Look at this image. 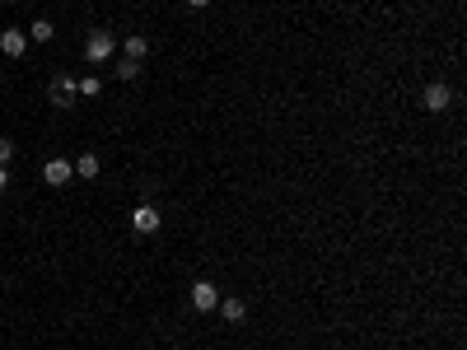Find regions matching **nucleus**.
I'll return each instance as SVG.
<instances>
[{"instance_id":"423d86ee","label":"nucleus","mask_w":467,"mask_h":350,"mask_svg":"<svg viewBox=\"0 0 467 350\" xmlns=\"http://www.w3.org/2000/svg\"><path fill=\"white\" fill-rule=\"evenodd\" d=\"M420 103H425V112H444V107L453 103V93L444 89V84H425V98H420Z\"/></svg>"},{"instance_id":"9d476101","label":"nucleus","mask_w":467,"mask_h":350,"mask_svg":"<svg viewBox=\"0 0 467 350\" xmlns=\"http://www.w3.org/2000/svg\"><path fill=\"white\" fill-rule=\"evenodd\" d=\"M75 178H98V154H79L75 159Z\"/></svg>"},{"instance_id":"1a4fd4ad","label":"nucleus","mask_w":467,"mask_h":350,"mask_svg":"<svg viewBox=\"0 0 467 350\" xmlns=\"http://www.w3.org/2000/svg\"><path fill=\"white\" fill-rule=\"evenodd\" d=\"M220 313H224V322H243L248 318V304L243 299H220Z\"/></svg>"},{"instance_id":"4468645a","label":"nucleus","mask_w":467,"mask_h":350,"mask_svg":"<svg viewBox=\"0 0 467 350\" xmlns=\"http://www.w3.org/2000/svg\"><path fill=\"white\" fill-rule=\"evenodd\" d=\"M10 159H15V140H5V136H0V168L10 164Z\"/></svg>"},{"instance_id":"f257e3e1","label":"nucleus","mask_w":467,"mask_h":350,"mask_svg":"<svg viewBox=\"0 0 467 350\" xmlns=\"http://www.w3.org/2000/svg\"><path fill=\"white\" fill-rule=\"evenodd\" d=\"M112 52H117L112 33H108V29H93V33H89V43H84V56H89V61L98 66V61H108Z\"/></svg>"},{"instance_id":"20e7f679","label":"nucleus","mask_w":467,"mask_h":350,"mask_svg":"<svg viewBox=\"0 0 467 350\" xmlns=\"http://www.w3.org/2000/svg\"><path fill=\"white\" fill-rule=\"evenodd\" d=\"M215 304H220V289L210 285V280H197V285H192V308H201V313H210Z\"/></svg>"},{"instance_id":"7ed1b4c3","label":"nucleus","mask_w":467,"mask_h":350,"mask_svg":"<svg viewBox=\"0 0 467 350\" xmlns=\"http://www.w3.org/2000/svg\"><path fill=\"white\" fill-rule=\"evenodd\" d=\"M131 229H136V234H155L159 229V211L150 206V201H140L136 211H131Z\"/></svg>"},{"instance_id":"f8f14e48","label":"nucleus","mask_w":467,"mask_h":350,"mask_svg":"<svg viewBox=\"0 0 467 350\" xmlns=\"http://www.w3.org/2000/svg\"><path fill=\"white\" fill-rule=\"evenodd\" d=\"M117 75H122V79H136L140 75V61H126V56H122V61H117Z\"/></svg>"},{"instance_id":"2eb2a0df","label":"nucleus","mask_w":467,"mask_h":350,"mask_svg":"<svg viewBox=\"0 0 467 350\" xmlns=\"http://www.w3.org/2000/svg\"><path fill=\"white\" fill-rule=\"evenodd\" d=\"M5 183H10V173H5V168H0V192H5Z\"/></svg>"},{"instance_id":"ddd939ff","label":"nucleus","mask_w":467,"mask_h":350,"mask_svg":"<svg viewBox=\"0 0 467 350\" xmlns=\"http://www.w3.org/2000/svg\"><path fill=\"white\" fill-rule=\"evenodd\" d=\"M75 89L84 93V98H93V93H98V79H93V75H84V79H75Z\"/></svg>"},{"instance_id":"6e6552de","label":"nucleus","mask_w":467,"mask_h":350,"mask_svg":"<svg viewBox=\"0 0 467 350\" xmlns=\"http://www.w3.org/2000/svg\"><path fill=\"white\" fill-rule=\"evenodd\" d=\"M122 52H126V61H145V52H150V43H145L140 33H131V38L122 43Z\"/></svg>"},{"instance_id":"9b49d317","label":"nucleus","mask_w":467,"mask_h":350,"mask_svg":"<svg viewBox=\"0 0 467 350\" xmlns=\"http://www.w3.org/2000/svg\"><path fill=\"white\" fill-rule=\"evenodd\" d=\"M29 38H33V43H52V38H56V24H47V19H38V24L29 29Z\"/></svg>"},{"instance_id":"dca6fc26","label":"nucleus","mask_w":467,"mask_h":350,"mask_svg":"<svg viewBox=\"0 0 467 350\" xmlns=\"http://www.w3.org/2000/svg\"><path fill=\"white\" fill-rule=\"evenodd\" d=\"M187 5H197V10H201V5H210V0H187Z\"/></svg>"},{"instance_id":"0eeeda50","label":"nucleus","mask_w":467,"mask_h":350,"mask_svg":"<svg viewBox=\"0 0 467 350\" xmlns=\"http://www.w3.org/2000/svg\"><path fill=\"white\" fill-rule=\"evenodd\" d=\"M24 47H29L24 29H5L0 33V52H5V56H24Z\"/></svg>"},{"instance_id":"f03ea898","label":"nucleus","mask_w":467,"mask_h":350,"mask_svg":"<svg viewBox=\"0 0 467 350\" xmlns=\"http://www.w3.org/2000/svg\"><path fill=\"white\" fill-rule=\"evenodd\" d=\"M70 178H75V164H66V159H47L43 164V183L47 187H66Z\"/></svg>"},{"instance_id":"39448f33","label":"nucleus","mask_w":467,"mask_h":350,"mask_svg":"<svg viewBox=\"0 0 467 350\" xmlns=\"http://www.w3.org/2000/svg\"><path fill=\"white\" fill-rule=\"evenodd\" d=\"M75 93H79L75 79H70V75H56V79H52V89H47V98H52V107H66Z\"/></svg>"}]
</instances>
